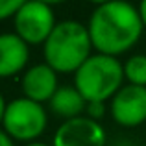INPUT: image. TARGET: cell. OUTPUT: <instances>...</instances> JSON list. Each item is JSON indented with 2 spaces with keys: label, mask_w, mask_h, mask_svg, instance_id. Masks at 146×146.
<instances>
[{
  "label": "cell",
  "mask_w": 146,
  "mask_h": 146,
  "mask_svg": "<svg viewBox=\"0 0 146 146\" xmlns=\"http://www.w3.org/2000/svg\"><path fill=\"white\" fill-rule=\"evenodd\" d=\"M143 28L139 9L122 0L98 4L87 24L96 54L111 57H118L135 46L143 35Z\"/></svg>",
  "instance_id": "1"
},
{
  "label": "cell",
  "mask_w": 146,
  "mask_h": 146,
  "mask_svg": "<svg viewBox=\"0 0 146 146\" xmlns=\"http://www.w3.org/2000/svg\"><path fill=\"white\" fill-rule=\"evenodd\" d=\"M87 26L78 21H61L43 44L44 63L57 74H74L93 54Z\"/></svg>",
  "instance_id": "2"
},
{
  "label": "cell",
  "mask_w": 146,
  "mask_h": 146,
  "mask_svg": "<svg viewBox=\"0 0 146 146\" xmlns=\"http://www.w3.org/2000/svg\"><path fill=\"white\" fill-rule=\"evenodd\" d=\"M124 65L111 56L93 54L74 72V87L85 102H107L122 89Z\"/></svg>",
  "instance_id": "3"
},
{
  "label": "cell",
  "mask_w": 146,
  "mask_h": 146,
  "mask_svg": "<svg viewBox=\"0 0 146 146\" xmlns=\"http://www.w3.org/2000/svg\"><path fill=\"white\" fill-rule=\"evenodd\" d=\"M48 126V115L44 107L28 98H13L7 102L6 115L2 120V129L13 141L33 143L44 133Z\"/></svg>",
  "instance_id": "4"
},
{
  "label": "cell",
  "mask_w": 146,
  "mask_h": 146,
  "mask_svg": "<svg viewBox=\"0 0 146 146\" xmlns=\"http://www.w3.org/2000/svg\"><path fill=\"white\" fill-rule=\"evenodd\" d=\"M56 24L54 7L46 2H22L21 9L13 17L15 33L28 46L44 44Z\"/></svg>",
  "instance_id": "5"
},
{
  "label": "cell",
  "mask_w": 146,
  "mask_h": 146,
  "mask_svg": "<svg viewBox=\"0 0 146 146\" xmlns=\"http://www.w3.org/2000/svg\"><path fill=\"white\" fill-rule=\"evenodd\" d=\"M111 118L122 128H137L146 122V87L124 85L109 104Z\"/></svg>",
  "instance_id": "6"
},
{
  "label": "cell",
  "mask_w": 146,
  "mask_h": 146,
  "mask_svg": "<svg viewBox=\"0 0 146 146\" xmlns=\"http://www.w3.org/2000/svg\"><path fill=\"white\" fill-rule=\"evenodd\" d=\"M106 129L96 120L78 117L61 122L52 146H106Z\"/></svg>",
  "instance_id": "7"
},
{
  "label": "cell",
  "mask_w": 146,
  "mask_h": 146,
  "mask_svg": "<svg viewBox=\"0 0 146 146\" xmlns=\"http://www.w3.org/2000/svg\"><path fill=\"white\" fill-rule=\"evenodd\" d=\"M21 89L24 98L43 106L44 102H50L52 96L56 94V91L59 89L57 72L50 68L46 63H37L22 74Z\"/></svg>",
  "instance_id": "8"
},
{
  "label": "cell",
  "mask_w": 146,
  "mask_h": 146,
  "mask_svg": "<svg viewBox=\"0 0 146 146\" xmlns=\"http://www.w3.org/2000/svg\"><path fill=\"white\" fill-rule=\"evenodd\" d=\"M30 46L17 33H0V78H11L26 68Z\"/></svg>",
  "instance_id": "9"
},
{
  "label": "cell",
  "mask_w": 146,
  "mask_h": 146,
  "mask_svg": "<svg viewBox=\"0 0 146 146\" xmlns=\"http://www.w3.org/2000/svg\"><path fill=\"white\" fill-rule=\"evenodd\" d=\"M50 111L56 117L63 118L65 120H72V118L83 117V111L87 107V102L82 94L78 93L74 85H61L56 91V94L52 96V100L48 102Z\"/></svg>",
  "instance_id": "10"
},
{
  "label": "cell",
  "mask_w": 146,
  "mask_h": 146,
  "mask_svg": "<svg viewBox=\"0 0 146 146\" xmlns=\"http://www.w3.org/2000/svg\"><path fill=\"white\" fill-rule=\"evenodd\" d=\"M124 80L129 85L146 87V56L135 54L124 63Z\"/></svg>",
  "instance_id": "11"
},
{
  "label": "cell",
  "mask_w": 146,
  "mask_h": 146,
  "mask_svg": "<svg viewBox=\"0 0 146 146\" xmlns=\"http://www.w3.org/2000/svg\"><path fill=\"white\" fill-rule=\"evenodd\" d=\"M22 0H0V21H6L9 17H15L21 9Z\"/></svg>",
  "instance_id": "12"
},
{
  "label": "cell",
  "mask_w": 146,
  "mask_h": 146,
  "mask_svg": "<svg viewBox=\"0 0 146 146\" xmlns=\"http://www.w3.org/2000/svg\"><path fill=\"white\" fill-rule=\"evenodd\" d=\"M85 117L91 118V120L100 122V118L106 115V102H89L85 107Z\"/></svg>",
  "instance_id": "13"
},
{
  "label": "cell",
  "mask_w": 146,
  "mask_h": 146,
  "mask_svg": "<svg viewBox=\"0 0 146 146\" xmlns=\"http://www.w3.org/2000/svg\"><path fill=\"white\" fill-rule=\"evenodd\" d=\"M0 146H15L13 139H11L4 129H0Z\"/></svg>",
  "instance_id": "14"
},
{
  "label": "cell",
  "mask_w": 146,
  "mask_h": 146,
  "mask_svg": "<svg viewBox=\"0 0 146 146\" xmlns=\"http://www.w3.org/2000/svg\"><path fill=\"white\" fill-rule=\"evenodd\" d=\"M139 15H141V21H143V26L146 28V0H143V2L139 4Z\"/></svg>",
  "instance_id": "15"
},
{
  "label": "cell",
  "mask_w": 146,
  "mask_h": 146,
  "mask_svg": "<svg viewBox=\"0 0 146 146\" xmlns=\"http://www.w3.org/2000/svg\"><path fill=\"white\" fill-rule=\"evenodd\" d=\"M6 107H7V102L4 100V96L0 94V124L4 120V115H6Z\"/></svg>",
  "instance_id": "16"
},
{
  "label": "cell",
  "mask_w": 146,
  "mask_h": 146,
  "mask_svg": "<svg viewBox=\"0 0 146 146\" xmlns=\"http://www.w3.org/2000/svg\"><path fill=\"white\" fill-rule=\"evenodd\" d=\"M26 146H50V144H44V143H30V144H26Z\"/></svg>",
  "instance_id": "17"
}]
</instances>
